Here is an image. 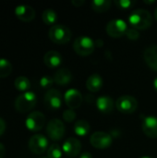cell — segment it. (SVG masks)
I'll list each match as a JSON object with an SVG mask.
<instances>
[{
  "label": "cell",
  "mask_w": 157,
  "mask_h": 158,
  "mask_svg": "<svg viewBox=\"0 0 157 158\" xmlns=\"http://www.w3.org/2000/svg\"><path fill=\"white\" fill-rule=\"evenodd\" d=\"M5 131H6V122L3 118H0V136L3 135Z\"/></svg>",
  "instance_id": "cell-31"
},
{
  "label": "cell",
  "mask_w": 157,
  "mask_h": 158,
  "mask_svg": "<svg viewBox=\"0 0 157 158\" xmlns=\"http://www.w3.org/2000/svg\"><path fill=\"white\" fill-rule=\"evenodd\" d=\"M129 22L136 30H146L153 23L151 13L145 9H136L129 17Z\"/></svg>",
  "instance_id": "cell-1"
},
{
  "label": "cell",
  "mask_w": 157,
  "mask_h": 158,
  "mask_svg": "<svg viewBox=\"0 0 157 158\" xmlns=\"http://www.w3.org/2000/svg\"><path fill=\"white\" fill-rule=\"evenodd\" d=\"M65 103L69 109H76L82 104V95L76 89H69L65 93Z\"/></svg>",
  "instance_id": "cell-13"
},
{
  "label": "cell",
  "mask_w": 157,
  "mask_h": 158,
  "mask_svg": "<svg viewBox=\"0 0 157 158\" xmlns=\"http://www.w3.org/2000/svg\"><path fill=\"white\" fill-rule=\"evenodd\" d=\"M48 36L50 40L57 44H64L71 39V31L70 30L61 24L53 25L48 32Z\"/></svg>",
  "instance_id": "cell-2"
},
{
  "label": "cell",
  "mask_w": 157,
  "mask_h": 158,
  "mask_svg": "<svg viewBox=\"0 0 157 158\" xmlns=\"http://www.w3.org/2000/svg\"><path fill=\"white\" fill-rule=\"evenodd\" d=\"M142 129L146 136L149 138H157V118L154 116L143 117Z\"/></svg>",
  "instance_id": "cell-12"
},
{
  "label": "cell",
  "mask_w": 157,
  "mask_h": 158,
  "mask_svg": "<svg viewBox=\"0 0 157 158\" xmlns=\"http://www.w3.org/2000/svg\"><path fill=\"white\" fill-rule=\"evenodd\" d=\"M43 62L50 69L57 68L62 63V56L57 51L55 50L48 51L45 53L43 56Z\"/></svg>",
  "instance_id": "cell-17"
},
{
  "label": "cell",
  "mask_w": 157,
  "mask_h": 158,
  "mask_svg": "<svg viewBox=\"0 0 157 158\" xmlns=\"http://www.w3.org/2000/svg\"><path fill=\"white\" fill-rule=\"evenodd\" d=\"M45 124V117L39 111H33L30 113L26 118L25 125L31 131H41Z\"/></svg>",
  "instance_id": "cell-8"
},
{
  "label": "cell",
  "mask_w": 157,
  "mask_h": 158,
  "mask_svg": "<svg viewBox=\"0 0 157 158\" xmlns=\"http://www.w3.org/2000/svg\"><path fill=\"white\" fill-rule=\"evenodd\" d=\"M6 155V148L5 146L0 143V158H4Z\"/></svg>",
  "instance_id": "cell-33"
},
{
  "label": "cell",
  "mask_w": 157,
  "mask_h": 158,
  "mask_svg": "<svg viewBox=\"0 0 157 158\" xmlns=\"http://www.w3.org/2000/svg\"><path fill=\"white\" fill-rule=\"evenodd\" d=\"M126 35L130 40H137L140 37V32H139L138 30H136V29L131 27V28L128 29V31L126 32Z\"/></svg>",
  "instance_id": "cell-30"
},
{
  "label": "cell",
  "mask_w": 157,
  "mask_h": 158,
  "mask_svg": "<svg viewBox=\"0 0 157 158\" xmlns=\"http://www.w3.org/2000/svg\"><path fill=\"white\" fill-rule=\"evenodd\" d=\"M43 158H45V157H43Z\"/></svg>",
  "instance_id": "cell-39"
},
{
  "label": "cell",
  "mask_w": 157,
  "mask_h": 158,
  "mask_svg": "<svg viewBox=\"0 0 157 158\" xmlns=\"http://www.w3.org/2000/svg\"><path fill=\"white\" fill-rule=\"evenodd\" d=\"M115 4L118 7L121 8V9H128L130 7H131L135 2L130 1V0H116Z\"/></svg>",
  "instance_id": "cell-27"
},
{
  "label": "cell",
  "mask_w": 157,
  "mask_h": 158,
  "mask_svg": "<svg viewBox=\"0 0 157 158\" xmlns=\"http://www.w3.org/2000/svg\"><path fill=\"white\" fill-rule=\"evenodd\" d=\"M15 15L19 20L29 22L35 18V10L31 6L20 5L15 8Z\"/></svg>",
  "instance_id": "cell-15"
},
{
  "label": "cell",
  "mask_w": 157,
  "mask_h": 158,
  "mask_svg": "<svg viewBox=\"0 0 157 158\" xmlns=\"http://www.w3.org/2000/svg\"><path fill=\"white\" fill-rule=\"evenodd\" d=\"M80 158H93V157H92V155H91L90 153L85 152V153H83V154H81V155Z\"/></svg>",
  "instance_id": "cell-34"
},
{
  "label": "cell",
  "mask_w": 157,
  "mask_h": 158,
  "mask_svg": "<svg viewBox=\"0 0 157 158\" xmlns=\"http://www.w3.org/2000/svg\"><path fill=\"white\" fill-rule=\"evenodd\" d=\"M142 158H151V157H148V156H143V157Z\"/></svg>",
  "instance_id": "cell-38"
},
{
  "label": "cell",
  "mask_w": 157,
  "mask_h": 158,
  "mask_svg": "<svg viewBox=\"0 0 157 158\" xmlns=\"http://www.w3.org/2000/svg\"><path fill=\"white\" fill-rule=\"evenodd\" d=\"M112 2L109 0H93L92 2V8L98 13L107 11L111 6Z\"/></svg>",
  "instance_id": "cell-22"
},
{
  "label": "cell",
  "mask_w": 157,
  "mask_h": 158,
  "mask_svg": "<svg viewBox=\"0 0 157 158\" xmlns=\"http://www.w3.org/2000/svg\"><path fill=\"white\" fill-rule=\"evenodd\" d=\"M71 3H72L73 6H75L77 7H80L81 6H82L84 4V1L83 0H73Z\"/></svg>",
  "instance_id": "cell-32"
},
{
  "label": "cell",
  "mask_w": 157,
  "mask_h": 158,
  "mask_svg": "<svg viewBox=\"0 0 157 158\" xmlns=\"http://www.w3.org/2000/svg\"><path fill=\"white\" fill-rule=\"evenodd\" d=\"M42 19L46 25H53L57 20V14L56 13L55 10L51 8H47L43 12Z\"/></svg>",
  "instance_id": "cell-24"
},
{
  "label": "cell",
  "mask_w": 157,
  "mask_h": 158,
  "mask_svg": "<svg viewBox=\"0 0 157 158\" xmlns=\"http://www.w3.org/2000/svg\"><path fill=\"white\" fill-rule=\"evenodd\" d=\"M155 19L157 20V7L155 8Z\"/></svg>",
  "instance_id": "cell-36"
},
{
  "label": "cell",
  "mask_w": 157,
  "mask_h": 158,
  "mask_svg": "<svg viewBox=\"0 0 157 158\" xmlns=\"http://www.w3.org/2000/svg\"><path fill=\"white\" fill-rule=\"evenodd\" d=\"M46 133L53 141H59L65 134L64 123L57 118L51 119L46 126Z\"/></svg>",
  "instance_id": "cell-6"
},
{
  "label": "cell",
  "mask_w": 157,
  "mask_h": 158,
  "mask_svg": "<svg viewBox=\"0 0 157 158\" xmlns=\"http://www.w3.org/2000/svg\"><path fill=\"white\" fill-rule=\"evenodd\" d=\"M12 64L6 58H0V78H6L12 72Z\"/></svg>",
  "instance_id": "cell-25"
},
{
  "label": "cell",
  "mask_w": 157,
  "mask_h": 158,
  "mask_svg": "<svg viewBox=\"0 0 157 158\" xmlns=\"http://www.w3.org/2000/svg\"><path fill=\"white\" fill-rule=\"evenodd\" d=\"M63 118L65 121L67 122H72L75 120L76 118V113L74 112V110L72 109H68V110H65L64 113H63Z\"/></svg>",
  "instance_id": "cell-29"
},
{
  "label": "cell",
  "mask_w": 157,
  "mask_h": 158,
  "mask_svg": "<svg viewBox=\"0 0 157 158\" xmlns=\"http://www.w3.org/2000/svg\"><path fill=\"white\" fill-rule=\"evenodd\" d=\"M144 3H146V4H153V3H155V1H144Z\"/></svg>",
  "instance_id": "cell-37"
},
{
  "label": "cell",
  "mask_w": 157,
  "mask_h": 158,
  "mask_svg": "<svg viewBox=\"0 0 157 158\" xmlns=\"http://www.w3.org/2000/svg\"><path fill=\"white\" fill-rule=\"evenodd\" d=\"M112 137L104 131H97L91 135L90 143L96 149H106L112 144Z\"/></svg>",
  "instance_id": "cell-9"
},
{
  "label": "cell",
  "mask_w": 157,
  "mask_h": 158,
  "mask_svg": "<svg viewBox=\"0 0 157 158\" xmlns=\"http://www.w3.org/2000/svg\"><path fill=\"white\" fill-rule=\"evenodd\" d=\"M48 147L47 139L41 134H34L29 141V149L32 154L42 155Z\"/></svg>",
  "instance_id": "cell-10"
},
{
  "label": "cell",
  "mask_w": 157,
  "mask_h": 158,
  "mask_svg": "<svg viewBox=\"0 0 157 158\" xmlns=\"http://www.w3.org/2000/svg\"><path fill=\"white\" fill-rule=\"evenodd\" d=\"M14 85L17 90L26 93L31 88V81H29L28 78H26L24 76H19L15 80Z\"/></svg>",
  "instance_id": "cell-23"
},
{
  "label": "cell",
  "mask_w": 157,
  "mask_h": 158,
  "mask_svg": "<svg viewBox=\"0 0 157 158\" xmlns=\"http://www.w3.org/2000/svg\"><path fill=\"white\" fill-rule=\"evenodd\" d=\"M53 79H54L55 83L64 86V85L68 84L71 81L72 74L69 69H68L66 68H62L55 73Z\"/></svg>",
  "instance_id": "cell-19"
},
{
  "label": "cell",
  "mask_w": 157,
  "mask_h": 158,
  "mask_svg": "<svg viewBox=\"0 0 157 158\" xmlns=\"http://www.w3.org/2000/svg\"><path fill=\"white\" fill-rule=\"evenodd\" d=\"M91 131V126L90 124L83 119L76 121L74 125V131L77 135L79 136H86Z\"/></svg>",
  "instance_id": "cell-21"
},
{
  "label": "cell",
  "mask_w": 157,
  "mask_h": 158,
  "mask_svg": "<svg viewBox=\"0 0 157 158\" xmlns=\"http://www.w3.org/2000/svg\"><path fill=\"white\" fill-rule=\"evenodd\" d=\"M154 87H155V90L157 92V77L154 81Z\"/></svg>",
  "instance_id": "cell-35"
},
{
  "label": "cell",
  "mask_w": 157,
  "mask_h": 158,
  "mask_svg": "<svg viewBox=\"0 0 157 158\" xmlns=\"http://www.w3.org/2000/svg\"><path fill=\"white\" fill-rule=\"evenodd\" d=\"M114 106H115V103L113 99L108 95L100 96L96 100V107L98 108L100 112L105 113V114H108L112 112L114 109Z\"/></svg>",
  "instance_id": "cell-18"
},
{
  "label": "cell",
  "mask_w": 157,
  "mask_h": 158,
  "mask_svg": "<svg viewBox=\"0 0 157 158\" xmlns=\"http://www.w3.org/2000/svg\"><path fill=\"white\" fill-rule=\"evenodd\" d=\"M86 87L90 92H93V93H96V92L100 91V89L103 87V79H102V77L97 73H94V74L91 75L87 79Z\"/></svg>",
  "instance_id": "cell-20"
},
{
  "label": "cell",
  "mask_w": 157,
  "mask_h": 158,
  "mask_svg": "<svg viewBox=\"0 0 157 158\" xmlns=\"http://www.w3.org/2000/svg\"><path fill=\"white\" fill-rule=\"evenodd\" d=\"M94 47V42L88 36H79L76 38L73 44L74 51L81 56H87L91 55L93 52Z\"/></svg>",
  "instance_id": "cell-4"
},
{
  "label": "cell",
  "mask_w": 157,
  "mask_h": 158,
  "mask_svg": "<svg viewBox=\"0 0 157 158\" xmlns=\"http://www.w3.org/2000/svg\"><path fill=\"white\" fill-rule=\"evenodd\" d=\"M62 150L58 144H52L47 150V158H61Z\"/></svg>",
  "instance_id": "cell-26"
},
{
  "label": "cell",
  "mask_w": 157,
  "mask_h": 158,
  "mask_svg": "<svg viewBox=\"0 0 157 158\" xmlns=\"http://www.w3.org/2000/svg\"><path fill=\"white\" fill-rule=\"evenodd\" d=\"M37 98L35 94L32 92H26L16 98L14 106L17 111L20 113H26L35 106Z\"/></svg>",
  "instance_id": "cell-3"
},
{
  "label": "cell",
  "mask_w": 157,
  "mask_h": 158,
  "mask_svg": "<svg viewBox=\"0 0 157 158\" xmlns=\"http://www.w3.org/2000/svg\"><path fill=\"white\" fill-rule=\"evenodd\" d=\"M64 153L69 156V157H75L79 156L81 149V142L76 138H68L65 141L62 147Z\"/></svg>",
  "instance_id": "cell-14"
},
{
  "label": "cell",
  "mask_w": 157,
  "mask_h": 158,
  "mask_svg": "<svg viewBox=\"0 0 157 158\" xmlns=\"http://www.w3.org/2000/svg\"><path fill=\"white\" fill-rule=\"evenodd\" d=\"M116 106L121 113L131 114L137 110L138 101L131 95H122L117 100Z\"/></svg>",
  "instance_id": "cell-5"
},
{
  "label": "cell",
  "mask_w": 157,
  "mask_h": 158,
  "mask_svg": "<svg viewBox=\"0 0 157 158\" xmlns=\"http://www.w3.org/2000/svg\"><path fill=\"white\" fill-rule=\"evenodd\" d=\"M143 57L146 64L152 69L157 71V45L154 44L147 47L143 53Z\"/></svg>",
  "instance_id": "cell-16"
},
{
  "label": "cell",
  "mask_w": 157,
  "mask_h": 158,
  "mask_svg": "<svg viewBox=\"0 0 157 158\" xmlns=\"http://www.w3.org/2000/svg\"><path fill=\"white\" fill-rule=\"evenodd\" d=\"M44 105L50 110H57L62 105V96L59 91L49 89L44 94Z\"/></svg>",
  "instance_id": "cell-11"
},
{
  "label": "cell",
  "mask_w": 157,
  "mask_h": 158,
  "mask_svg": "<svg viewBox=\"0 0 157 158\" xmlns=\"http://www.w3.org/2000/svg\"><path fill=\"white\" fill-rule=\"evenodd\" d=\"M53 83H54V79L51 78V77H49V76H43L40 80V85H41V87H43L44 89L51 88V86L53 85Z\"/></svg>",
  "instance_id": "cell-28"
},
{
  "label": "cell",
  "mask_w": 157,
  "mask_h": 158,
  "mask_svg": "<svg viewBox=\"0 0 157 158\" xmlns=\"http://www.w3.org/2000/svg\"><path fill=\"white\" fill-rule=\"evenodd\" d=\"M128 31V25L123 19H113L110 20L106 25V32L113 38H119L126 34Z\"/></svg>",
  "instance_id": "cell-7"
}]
</instances>
